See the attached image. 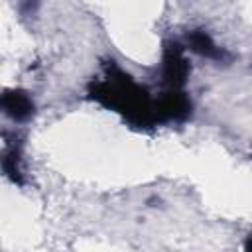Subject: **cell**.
Masks as SVG:
<instances>
[{
    "label": "cell",
    "mask_w": 252,
    "mask_h": 252,
    "mask_svg": "<svg viewBox=\"0 0 252 252\" xmlns=\"http://www.w3.org/2000/svg\"><path fill=\"white\" fill-rule=\"evenodd\" d=\"M185 73H187V65H185V59L179 53L177 45L169 47L167 53H165V75H167V79L171 83H181Z\"/></svg>",
    "instance_id": "cell-1"
},
{
    "label": "cell",
    "mask_w": 252,
    "mask_h": 252,
    "mask_svg": "<svg viewBox=\"0 0 252 252\" xmlns=\"http://www.w3.org/2000/svg\"><path fill=\"white\" fill-rule=\"evenodd\" d=\"M4 108L8 114H12L14 118H24L32 112V100L28 98V94L24 93H12L4 96Z\"/></svg>",
    "instance_id": "cell-2"
},
{
    "label": "cell",
    "mask_w": 252,
    "mask_h": 252,
    "mask_svg": "<svg viewBox=\"0 0 252 252\" xmlns=\"http://www.w3.org/2000/svg\"><path fill=\"white\" fill-rule=\"evenodd\" d=\"M191 45H193V49H195V51H199V53H203V55H209V57L219 55L217 47L213 45V41H211L203 32H199V33H193V35H191Z\"/></svg>",
    "instance_id": "cell-3"
},
{
    "label": "cell",
    "mask_w": 252,
    "mask_h": 252,
    "mask_svg": "<svg viewBox=\"0 0 252 252\" xmlns=\"http://www.w3.org/2000/svg\"><path fill=\"white\" fill-rule=\"evenodd\" d=\"M246 252H252V236H250L248 242H246Z\"/></svg>",
    "instance_id": "cell-4"
}]
</instances>
